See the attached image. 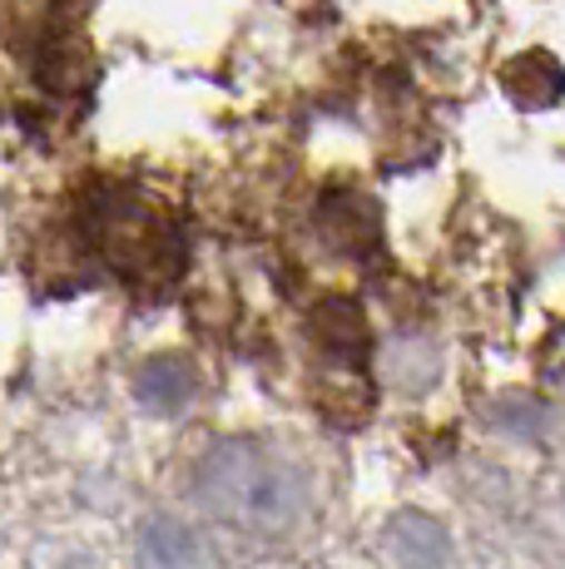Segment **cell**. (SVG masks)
I'll return each mask as SVG.
<instances>
[{"label":"cell","mask_w":565,"mask_h":569,"mask_svg":"<svg viewBox=\"0 0 565 569\" xmlns=\"http://www.w3.org/2000/svg\"><path fill=\"white\" fill-rule=\"evenodd\" d=\"M383 550L402 569H447L452 565V535L427 510H397L383 525Z\"/></svg>","instance_id":"7a4b0ae2"},{"label":"cell","mask_w":565,"mask_h":569,"mask_svg":"<svg viewBox=\"0 0 565 569\" xmlns=\"http://www.w3.org/2000/svg\"><path fill=\"white\" fill-rule=\"evenodd\" d=\"M194 391H199V377H194L189 357H179V352L149 357V362L139 367V377H135L139 407L155 411V416H179L194 401Z\"/></svg>","instance_id":"3957f363"},{"label":"cell","mask_w":565,"mask_h":569,"mask_svg":"<svg viewBox=\"0 0 565 569\" xmlns=\"http://www.w3.org/2000/svg\"><path fill=\"white\" fill-rule=\"evenodd\" d=\"M199 500L244 530H282L303 510V476L264 441H219L199 461Z\"/></svg>","instance_id":"6da1fadb"},{"label":"cell","mask_w":565,"mask_h":569,"mask_svg":"<svg viewBox=\"0 0 565 569\" xmlns=\"http://www.w3.org/2000/svg\"><path fill=\"white\" fill-rule=\"evenodd\" d=\"M139 560L145 569H204V545L184 520L155 516L139 525Z\"/></svg>","instance_id":"277c9868"},{"label":"cell","mask_w":565,"mask_h":569,"mask_svg":"<svg viewBox=\"0 0 565 569\" xmlns=\"http://www.w3.org/2000/svg\"><path fill=\"white\" fill-rule=\"evenodd\" d=\"M313 342L323 347L328 357L338 362H357L367 352V322H363V308L347 298H328L313 308Z\"/></svg>","instance_id":"5b68a950"}]
</instances>
